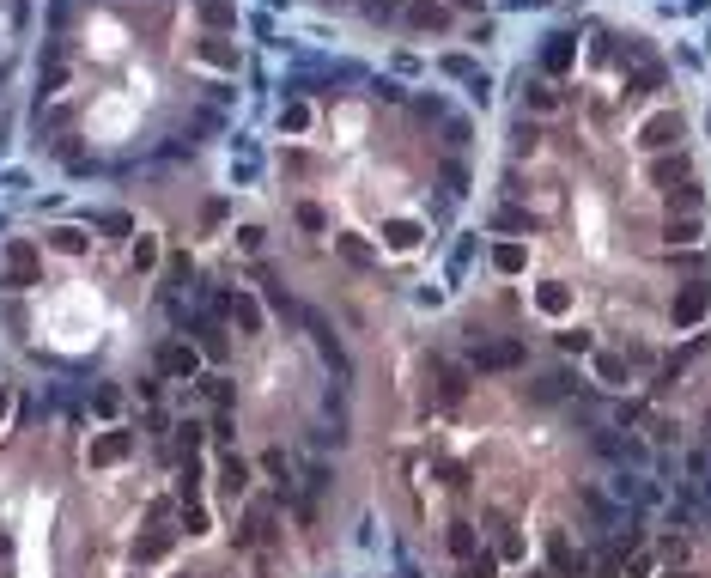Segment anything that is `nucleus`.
<instances>
[{"label":"nucleus","instance_id":"1","mask_svg":"<svg viewBox=\"0 0 711 578\" xmlns=\"http://www.w3.org/2000/svg\"><path fill=\"white\" fill-rule=\"evenodd\" d=\"M37 280H43V256H37V244H31V238H13L7 256H0V286H7V293H31Z\"/></svg>","mask_w":711,"mask_h":578},{"label":"nucleus","instance_id":"2","mask_svg":"<svg viewBox=\"0 0 711 578\" xmlns=\"http://www.w3.org/2000/svg\"><path fill=\"white\" fill-rule=\"evenodd\" d=\"M705 311H711V286H705V280H687L681 293L669 299V323H675V329H693V323H705Z\"/></svg>","mask_w":711,"mask_h":578},{"label":"nucleus","instance_id":"3","mask_svg":"<svg viewBox=\"0 0 711 578\" xmlns=\"http://www.w3.org/2000/svg\"><path fill=\"white\" fill-rule=\"evenodd\" d=\"M189 55H195L201 67H213V74H237V61H244V55H237V43H231L225 31H207Z\"/></svg>","mask_w":711,"mask_h":578},{"label":"nucleus","instance_id":"4","mask_svg":"<svg viewBox=\"0 0 711 578\" xmlns=\"http://www.w3.org/2000/svg\"><path fill=\"white\" fill-rule=\"evenodd\" d=\"M523 359H529V347H523L517 335H505V341H493V347L474 353V372H517Z\"/></svg>","mask_w":711,"mask_h":578},{"label":"nucleus","instance_id":"5","mask_svg":"<svg viewBox=\"0 0 711 578\" xmlns=\"http://www.w3.org/2000/svg\"><path fill=\"white\" fill-rule=\"evenodd\" d=\"M675 140H681V116H675V110L645 116V128H639V147H645V153H669Z\"/></svg>","mask_w":711,"mask_h":578},{"label":"nucleus","instance_id":"6","mask_svg":"<svg viewBox=\"0 0 711 578\" xmlns=\"http://www.w3.org/2000/svg\"><path fill=\"white\" fill-rule=\"evenodd\" d=\"M128 451H134V439H128L122 426H110V432H98V439L86 445V463H92V469H116Z\"/></svg>","mask_w":711,"mask_h":578},{"label":"nucleus","instance_id":"7","mask_svg":"<svg viewBox=\"0 0 711 578\" xmlns=\"http://www.w3.org/2000/svg\"><path fill=\"white\" fill-rule=\"evenodd\" d=\"M158 372H165V378H195V372H201V347L171 341L165 353H158Z\"/></svg>","mask_w":711,"mask_h":578},{"label":"nucleus","instance_id":"8","mask_svg":"<svg viewBox=\"0 0 711 578\" xmlns=\"http://www.w3.org/2000/svg\"><path fill=\"white\" fill-rule=\"evenodd\" d=\"M219 305H225V317H231L237 329H244V335H262V305H256L250 293H225Z\"/></svg>","mask_w":711,"mask_h":578},{"label":"nucleus","instance_id":"9","mask_svg":"<svg viewBox=\"0 0 711 578\" xmlns=\"http://www.w3.org/2000/svg\"><path fill=\"white\" fill-rule=\"evenodd\" d=\"M171 548H177V536H171V530H146V536H134V560H140V566L165 560Z\"/></svg>","mask_w":711,"mask_h":578},{"label":"nucleus","instance_id":"10","mask_svg":"<svg viewBox=\"0 0 711 578\" xmlns=\"http://www.w3.org/2000/svg\"><path fill=\"white\" fill-rule=\"evenodd\" d=\"M572 61H578V37H553V43L541 49V67H547V74H566Z\"/></svg>","mask_w":711,"mask_h":578},{"label":"nucleus","instance_id":"11","mask_svg":"<svg viewBox=\"0 0 711 578\" xmlns=\"http://www.w3.org/2000/svg\"><path fill=\"white\" fill-rule=\"evenodd\" d=\"M408 25H414V31H444V25H450V13H444V7H432V0H408Z\"/></svg>","mask_w":711,"mask_h":578},{"label":"nucleus","instance_id":"12","mask_svg":"<svg viewBox=\"0 0 711 578\" xmlns=\"http://www.w3.org/2000/svg\"><path fill=\"white\" fill-rule=\"evenodd\" d=\"M535 311H547V317H566V311H572V293H566L560 280H547L541 293H535Z\"/></svg>","mask_w":711,"mask_h":578},{"label":"nucleus","instance_id":"13","mask_svg":"<svg viewBox=\"0 0 711 578\" xmlns=\"http://www.w3.org/2000/svg\"><path fill=\"white\" fill-rule=\"evenodd\" d=\"M663 238L687 250V244H699V220H693V213H669V220H663Z\"/></svg>","mask_w":711,"mask_h":578},{"label":"nucleus","instance_id":"14","mask_svg":"<svg viewBox=\"0 0 711 578\" xmlns=\"http://www.w3.org/2000/svg\"><path fill=\"white\" fill-rule=\"evenodd\" d=\"M219 487L237 499V493L250 487V463H244V457H225V463H219Z\"/></svg>","mask_w":711,"mask_h":578},{"label":"nucleus","instance_id":"15","mask_svg":"<svg viewBox=\"0 0 711 578\" xmlns=\"http://www.w3.org/2000/svg\"><path fill=\"white\" fill-rule=\"evenodd\" d=\"M651 183L669 195L675 183H687V159H681V153H675V159H657V165H651Z\"/></svg>","mask_w":711,"mask_h":578},{"label":"nucleus","instance_id":"16","mask_svg":"<svg viewBox=\"0 0 711 578\" xmlns=\"http://www.w3.org/2000/svg\"><path fill=\"white\" fill-rule=\"evenodd\" d=\"M49 250H61V256H86V232H79V226H55V232H49Z\"/></svg>","mask_w":711,"mask_h":578},{"label":"nucleus","instance_id":"17","mask_svg":"<svg viewBox=\"0 0 711 578\" xmlns=\"http://www.w3.org/2000/svg\"><path fill=\"white\" fill-rule=\"evenodd\" d=\"M493 268H499V274H523V268H529V250H523V244H499V250H493Z\"/></svg>","mask_w":711,"mask_h":578},{"label":"nucleus","instance_id":"18","mask_svg":"<svg viewBox=\"0 0 711 578\" xmlns=\"http://www.w3.org/2000/svg\"><path fill=\"white\" fill-rule=\"evenodd\" d=\"M201 19H207L213 31H231V25H237V7H231V0H201Z\"/></svg>","mask_w":711,"mask_h":578},{"label":"nucleus","instance_id":"19","mask_svg":"<svg viewBox=\"0 0 711 578\" xmlns=\"http://www.w3.org/2000/svg\"><path fill=\"white\" fill-rule=\"evenodd\" d=\"M444 542H450V554H456V560H474V554H481V548H474V524H450V536H444Z\"/></svg>","mask_w":711,"mask_h":578},{"label":"nucleus","instance_id":"20","mask_svg":"<svg viewBox=\"0 0 711 578\" xmlns=\"http://www.w3.org/2000/svg\"><path fill=\"white\" fill-rule=\"evenodd\" d=\"M462 578H499V554H493V548H481L474 560H462Z\"/></svg>","mask_w":711,"mask_h":578},{"label":"nucleus","instance_id":"21","mask_svg":"<svg viewBox=\"0 0 711 578\" xmlns=\"http://www.w3.org/2000/svg\"><path fill=\"white\" fill-rule=\"evenodd\" d=\"M663 86V67H639V74L626 80V98H645V92H657Z\"/></svg>","mask_w":711,"mask_h":578},{"label":"nucleus","instance_id":"22","mask_svg":"<svg viewBox=\"0 0 711 578\" xmlns=\"http://www.w3.org/2000/svg\"><path fill=\"white\" fill-rule=\"evenodd\" d=\"M383 238H389V250H414V244H420V226H414V220H395Z\"/></svg>","mask_w":711,"mask_h":578},{"label":"nucleus","instance_id":"23","mask_svg":"<svg viewBox=\"0 0 711 578\" xmlns=\"http://www.w3.org/2000/svg\"><path fill=\"white\" fill-rule=\"evenodd\" d=\"M183 530H189V536H207V530H213V524H207V505H201V499H183Z\"/></svg>","mask_w":711,"mask_h":578},{"label":"nucleus","instance_id":"24","mask_svg":"<svg viewBox=\"0 0 711 578\" xmlns=\"http://www.w3.org/2000/svg\"><path fill=\"white\" fill-rule=\"evenodd\" d=\"M335 250H341L353 268H371V244H365V238H335Z\"/></svg>","mask_w":711,"mask_h":578},{"label":"nucleus","instance_id":"25","mask_svg":"<svg viewBox=\"0 0 711 578\" xmlns=\"http://www.w3.org/2000/svg\"><path fill=\"white\" fill-rule=\"evenodd\" d=\"M553 566H560V572H578V566H584V554H578L566 536H553Z\"/></svg>","mask_w":711,"mask_h":578},{"label":"nucleus","instance_id":"26","mask_svg":"<svg viewBox=\"0 0 711 578\" xmlns=\"http://www.w3.org/2000/svg\"><path fill=\"white\" fill-rule=\"evenodd\" d=\"M280 128H286V134H304V128H310V104H286V110H280Z\"/></svg>","mask_w":711,"mask_h":578},{"label":"nucleus","instance_id":"27","mask_svg":"<svg viewBox=\"0 0 711 578\" xmlns=\"http://www.w3.org/2000/svg\"><path fill=\"white\" fill-rule=\"evenodd\" d=\"M675 207H681V213H693V207H699V183H693V177H687L681 189H669V213H675Z\"/></svg>","mask_w":711,"mask_h":578},{"label":"nucleus","instance_id":"28","mask_svg":"<svg viewBox=\"0 0 711 578\" xmlns=\"http://www.w3.org/2000/svg\"><path fill=\"white\" fill-rule=\"evenodd\" d=\"M128 256H134V268H140V274H146V268H158V244H152L146 232L134 238V250H128Z\"/></svg>","mask_w":711,"mask_h":578},{"label":"nucleus","instance_id":"29","mask_svg":"<svg viewBox=\"0 0 711 578\" xmlns=\"http://www.w3.org/2000/svg\"><path fill=\"white\" fill-rule=\"evenodd\" d=\"M298 226H304V232H329V213L316 207V201H304V207H298Z\"/></svg>","mask_w":711,"mask_h":578},{"label":"nucleus","instance_id":"30","mask_svg":"<svg viewBox=\"0 0 711 578\" xmlns=\"http://www.w3.org/2000/svg\"><path fill=\"white\" fill-rule=\"evenodd\" d=\"M529 110L553 116V110H560V92H553V86H529Z\"/></svg>","mask_w":711,"mask_h":578},{"label":"nucleus","instance_id":"31","mask_svg":"<svg viewBox=\"0 0 711 578\" xmlns=\"http://www.w3.org/2000/svg\"><path fill=\"white\" fill-rule=\"evenodd\" d=\"M177 451L195 463V451H201V426H195V420H189V426H177Z\"/></svg>","mask_w":711,"mask_h":578},{"label":"nucleus","instance_id":"32","mask_svg":"<svg viewBox=\"0 0 711 578\" xmlns=\"http://www.w3.org/2000/svg\"><path fill=\"white\" fill-rule=\"evenodd\" d=\"M67 86V67H61V55H49V67H43V92H61Z\"/></svg>","mask_w":711,"mask_h":578},{"label":"nucleus","instance_id":"33","mask_svg":"<svg viewBox=\"0 0 711 578\" xmlns=\"http://www.w3.org/2000/svg\"><path fill=\"white\" fill-rule=\"evenodd\" d=\"M596 372H602V384H620V378H626V366H620L614 353H602V359H596Z\"/></svg>","mask_w":711,"mask_h":578},{"label":"nucleus","instance_id":"34","mask_svg":"<svg viewBox=\"0 0 711 578\" xmlns=\"http://www.w3.org/2000/svg\"><path fill=\"white\" fill-rule=\"evenodd\" d=\"M560 347H566V353H590V347H596V341H590V335H584V329H566V335H560Z\"/></svg>","mask_w":711,"mask_h":578},{"label":"nucleus","instance_id":"35","mask_svg":"<svg viewBox=\"0 0 711 578\" xmlns=\"http://www.w3.org/2000/svg\"><path fill=\"white\" fill-rule=\"evenodd\" d=\"M493 226H499V232H523V226H535V220H529V213H499Z\"/></svg>","mask_w":711,"mask_h":578},{"label":"nucleus","instance_id":"36","mask_svg":"<svg viewBox=\"0 0 711 578\" xmlns=\"http://www.w3.org/2000/svg\"><path fill=\"white\" fill-rule=\"evenodd\" d=\"M365 13H371V19H389V13H395V0H365Z\"/></svg>","mask_w":711,"mask_h":578},{"label":"nucleus","instance_id":"37","mask_svg":"<svg viewBox=\"0 0 711 578\" xmlns=\"http://www.w3.org/2000/svg\"><path fill=\"white\" fill-rule=\"evenodd\" d=\"M456 7H468V13H474V7H481V0H456Z\"/></svg>","mask_w":711,"mask_h":578},{"label":"nucleus","instance_id":"38","mask_svg":"<svg viewBox=\"0 0 711 578\" xmlns=\"http://www.w3.org/2000/svg\"><path fill=\"white\" fill-rule=\"evenodd\" d=\"M0 414H7V390H0Z\"/></svg>","mask_w":711,"mask_h":578}]
</instances>
